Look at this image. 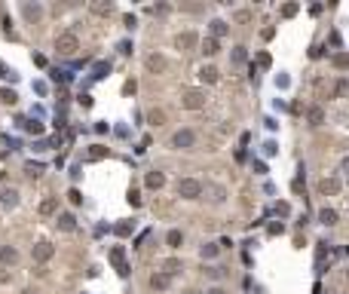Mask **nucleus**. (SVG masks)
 <instances>
[{
  "label": "nucleus",
  "instance_id": "obj_1",
  "mask_svg": "<svg viewBox=\"0 0 349 294\" xmlns=\"http://www.w3.org/2000/svg\"><path fill=\"white\" fill-rule=\"evenodd\" d=\"M174 190H178L181 199H199V196H202V181H196V178H181Z\"/></svg>",
  "mask_w": 349,
  "mask_h": 294
},
{
  "label": "nucleus",
  "instance_id": "obj_2",
  "mask_svg": "<svg viewBox=\"0 0 349 294\" xmlns=\"http://www.w3.org/2000/svg\"><path fill=\"white\" fill-rule=\"evenodd\" d=\"M55 49H58V55H77V49H80V40H77V34H62V37L55 40Z\"/></svg>",
  "mask_w": 349,
  "mask_h": 294
},
{
  "label": "nucleus",
  "instance_id": "obj_3",
  "mask_svg": "<svg viewBox=\"0 0 349 294\" xmlns=\"http://www.w3.org/2000/svg\"><path fill=\"white\" fill-rule=\"evenodd\" d=\"M193 144H196V132L193 129H178L172 135V147H174V150H190Z\"/></svg>",
  "mask_w": 349,
  "mask_h": 294
},
{
  "label": "nucleus",
  "instance_id": "obj_4",
  "mask_svg": "<svg viewBox=\"0 0 349 294\" xmlns=\"http://www.w3.org/2000/svg\"><path fill=\"white\" fill-rule=\"evenodd\" d=\"M181 105L187 107V110H199V107L205 105V92H199V89H190V92H184Z\"/></svg>",
  "mask_w": 349,
  "mask_h": 294
},
{
  "label": "nucleus",
  "instance_id": "obj_5",
  "mask_svg": "<svg viewBox=\"0 0 349 294\" xmlns=\"http://www.w3.org/2000/svg\"><path fill=\"white\" fill-rule=\"evenodd\" d=\"M144 64H147V71H150V74H166V71H169V62H166V55H159V52L147 55V59H144Z\"/></svg>",
  "mask_w": 349,
  "mask_h": 294
},
{
  "label": "nucleus",
  "instance_id": "obj_6",
  "mask_svg": "<svg viewBox=\"0 0 349 294\" xmlns=\"http://www.w3.org/2000/svg\"><path fill=\"white\" fill-rule=\"evenodd\" d=\"M31 254H34V261H37V264H46L55 254V245L52 242H37V245L31 248Z\"/></svg>",
  "mask_w": 349,
  "mask_h": 294
},
{
  "label": "nucleus",
  "instance_id": "obj_7",
  "mask_svg": "<svg viewBox=\"0 0 349 294\" xmlns=\"http://www.w3.org/2000/svg\"><path fill=\"white\" fill-rule=\"evenodd\" d=\"M22 19L31 21V25H37V21L43 19V6L40 3H22Z\"/></svg>",
  "mask_w": 349,
  "mask_h": 294
},
{
  "label": "nucleus",
  "instance_id": "obj_8",
  "mask_svg": "<svg viewBox=\"0 0 349 294\" xmlns=\"http://www.w3.org/2000/svg\"><path fill=\"white\" fill-rule=\"evenodd\" d=\"M0 264H3V267L19 264V248L16 245H0Z\"/></svg>",
  "mask_w": 349,
  "mask_h": 294
},
{
  "label": "nucleus",
  "instance_id": "obj_9",
  "mask_svg": "<svg viewBox=\"0 0 349 294\" xmlns=\"http://www.w3.org/2000/svg\"><path fill=\"white\" fill-rule=\"evenodd\" d=\"M196 43H199V37H196L193 31H184V34H178V37H174V46H178V49H184V52H187V49H193Z\"/></svg>",
  "mask_w": 349,
  "mask_h": 294
},
{
  "label": "nucleus",
  "instance_id": "obj_10",
  "mask_svg": "<svg viewBox=\"0 0 349 294\" xmlns=\"http://www.w3.org/2000/svg\"><path fill=\"white\" fill-rule=\"evenodd\" d=\"M319 193L322 196H337V193H340V181H337V178H322L319 181Z\"/></svg>",
  "mask_w": 349,
  "mask_h": 294
},
{
  "label": "nucleus",
  "instance_id": "obj_11",
  "mask_svg": "<svg viewBox=\"0 0 349 294\" xmlns=\"http://www.w3.org/2000/svg\"><path fill=\"white\" fill-rule=\"evenodd\" d=\"M169 285H172V276L166 273V270H159V273L150 276V288H153V291H166Z\"/></svg>",
  "mask_w": 349,
  "mask_h": 294
},
{
  "label": "nucleus",
  "instance_id": "obj_12",
  "mask_svg": "<svg viewBox=\"0 0 349 294\" xmlns=\"http://www.w3.org/2000/svg\"><path fill=\"white\" fill-rule=\"evenodd\" d=\"M0 206H3V209H16L19 206V190H13V187L0 190Z\"/></svg>",
  "mask_w": 349,
  "mask_h": 294
},
{
  "label": "nucleus",
  "instance_id": "obj_13",
  "mask_svg": "<svg viewBox=\"0 0 349 294\" xmlns=\"http://www.w3.org/2000/svg\"><path fill=\"white\" fill-rule=\"evenodd\" d=\"M55 224H58V230H65V233H74V230H77V218H74L71 211H62Z\"/></svg>",
  "mask_w": 349,
  "mask_h": 294
},
{
  "label": "nucleus",
  "instance_id": "obj_14",
  "mask_svg": "<svg viewBox=\"0 0 349 294\" xmlns=\"http://www.w3.org/2000/svg\"><path fill=\"white\" fill-rule=\"evenodd\" d=\"M208 31H212V37H215V40H220V37H224V34L230 31V25H227L224 19H212V21H208Z\"/></svg>",
  "mask_w": 349,
  "mask_h": 294
},
{
  "label": "nucleus",
  "instance_id": "obj_15",
  "mask_svg": "<svg viewBox=\"0 0 349 294\" xmlns=\"http://www.w3.org/2000/svg\"><path fill=\"white\" fill-rule=\"evenodd\" d=\"M144 184H147L150 190H162V187H166V175H162V172H147Z\"/></svg>",
  "mask_w": 349,
  "mask_h": 294
},
{
  "label": "nucleus",
  "instance_id": "obj_16",
  "mask_svg": "<svg viewBox=\"0 0 349 294\" xmlns=\"http://www.w3.org/2000/svg\"><path fill=\"white\" fill-rule=\"evenodd\" d=\"M16 123H19V126L25 129L28 135H43V123H40V120H22V117H19Z\"/></svg>",
  "mask_w": 349,
  "mask_h": 294
},
{
  "label": "nucleus",
  "instance_id": "obj_17",
  "mask_svg": "<svg viewBox=\"0 0 349 294\" xmlns=\"http://www.w3.org/2000/svg\"><path fill=\"white\" fill-rule=\"evenodd\" d=\"M319 221L325 224V227H334V224L340 221V214H337L334 209H328V206H325V209H319Z\"/></svg>",
  "mask_w": 349,
  "mask_h": 294
},
{
  "label": "nucleus",
  "instance_id": "obj_18",
  "mask_svg": "<svg viewBox=\"0 0 349 294\" xmlns=\"http://www.w3.org/2000/svg\"><path fill=\"white\" fill-rule=\"evenodd\" d=\"M199 80H202V83H218V80H220V71H218L215 64H205L202 71H199Z\"/></svg>",
  "mask_w": 349,
  "mask_h": 294
},
{
  "label": "nucleus",
  "instance_id": "obj_19",
  "mask_svg": "<svg viewBox=\"0 0 349 294\" xmlns=\"http://www.w3.org/2000/svg\"><path fill=\"white\" fill-rule=\"evenodd\" d=\"M218 252H220V245H218V242H202V248H199V257H202V261H215V257H218Z\"/></svg>",
  "mask_w": 349,
  "mask_h": 294
},
{
  "label": "nucleus",
  "instance_id": "obj_20",
  "mask_svg": "<svg viewBox=\"0 0 349 294\" xmlns=\"http://www.w3.org/2000/svg\"><path fill=\"white\" fill-rule=\"evenodd\" d=\"M306 120H309V126H322V123H325V110H322L319 105H312L309 114H306Z\"/></svg>",
  "mask_w": 349,
  "mask_h": 294
},
{
  "label": "nucleus",
  "instance_id": "obj_21",
  "mask_svg": "<svg viewBox=\"0 0 349 294\" xmlns=\"http://www.w3.org/2000/svg\"><path fill=\"white\" fill-rule=\"evenodd\" d=\"M104 156H108V147H104V144H92L89 150H86V160H92V163H95V160H104Z\"/></svg>",
  "mask_w": 349,
  "mask_h": 294
},
{
  "label": "nucleus",
  "instance_id": "obj_22",
  "mask_svg": "<svg viewBox=\"0 0 349 294\" xmlns=\"http://www.w3.org/2000/svg\"><path fill=\"white\" fill-rule=\"evenodd\" d=\"M202 52L208 55V59H212V55H218V52H220V40H215V37H205V40H202Z\"/></svg>",
  "mask_w": 349,
  "mask_h": 294
},
{
  "label": "nucleus",
  "instance_id": "obj_23",
  "mask_svg": "<svg viewBox=\"0 0 349 294\" xmlns=\"http://www.w3.org/2000/svg\"><path fill=\"white\" fill-rule=\"evenodd\" d=\"M166 245H169V248H181V245H184V233H181V230H169V233H166Z\"/></svg>",
  "mask_w": 349,
  "mask_h": 294
},
{
  "label": "nucleus",
  "instance_id": "obj_24",
  "mask_svg": "<svg viewBox=\"0 0 349 294\" xmlns=\"http://www.w3.org/2000/svg\"><path fill=\"white\" fill-rule=\"evenodd\" d=\"M147 123H150V126H166V110L153 107V110L147 114Z\"/></svg>",
  "mask_w": 349,
  "mask_h": 294
},
{
  "label": "nucleus",
  "instance_id": "obj_25",
  "mask_svg": "<svg viewBox=\"0 0 349 294\" xmlns=\"http://www.w3.org/2000/svg\"><path fill=\"white\" fill-rule=\"evenodd\" d=\"M108 74H110V62H98L95 67H92V80H104Z\"/></svg>",
  "mask_w": 349,
  "mask_h": 294
},
{
  "label": "nucleus",
  "instance_id": "obj_26",
  "mask_svg": "<svg viewBox=\"0 0 349 294\" xmlns=\"http://www.w3.org/2000/svg\"><path fill=\"white\" fill-rule=\"evenodd\" d=\"M16 101H19V95H16V89H0V105L13 107Z\"/></svg>",
  "mask_w": 349,
  "mask_h": 294
},
{
  "label": "nucleus",
  "instance_id": "obj_27",
  "mask_svg": "<svg viewBox=\"0 0 349 294\" xmlns=\"http://www.w3.org/2000/svg\"><path fill=\"white\" fill-rule=\"evenodd\" d=\"M55 209H58V199L55 196H46L40 202V214H55Z\"/></svg>",
  "mask_w": 349,
  "mask_h": 294
},
{
  "label": "nucleus",
  "instance_id": "obj_28",
  "mask_svg": "<svg viewBox=\"0 0 349 294\" xmlns=\"http://www.w3.org/2000/svg\"><path fill=\"white\" fill-rule=\"evenodd\" d=\"M331 64L337 67V71H346V67H349V52H337L331 59Z\"/></svg>",
  "mask_w": 349,
  "mask_h": 294
},
{
  "label": "nucleus",
  "instance_id": "obj_29",
  "mask_svg": "<svg viewBox=\"0 0 349 294\" xmlns=\"http://www.w3.org/2000/svg\"><path fill=\"white\" fill-rule=\"evenodd\" d=\"M230 59H233V64H245V62H248V49H245V46H236Z\"/></svg>",
  "mask_w": 349,
  "mask_h": 294
},
{
  "label": "nucleus",
  "instance_id": "obj_30",
  "mask_svg": "<svg viewBox=\"0 0 349 294\" xmlns=\"http://www.w3.org/2000/svg\"><path fill=\"white\" fill-rule=\"evenodd\" d=\"M300 13V3H285L282 6V19H294Z\"/></svg>",
  "mask_w": 349,
  "mask_h": 294
},
{
  "label": "nucleus",
  "instance_id": "obj_31",
  "mask_svg": "<svg viewBox=\"0 0 349 294\" xmlns=\"http://www.w3.org/2000/svg\"><path fill=\"white\" fill-rule=\"evenodd\" d=\"M113 230H116V236H129V233L135 230V224H132V221H123V224H116Z\"/></svg>",
  "mask_w": 349,
  "mask_h": 294
},
{
  "label": "nucleus",
  "instance_id": "obj_32",
  "mask_svg": "<svg viewBox=\"0 0 349 294\" xmlns=\"http://www.w3.org/2000/svg\"><path fill=\"white\" fill-rule=\"evenodd\" d=\"M288 86H291V77H288L285 71H279V74H276V89H288Z\"/></svg>",
  "mask_w": 349,
  "mask_h": 294
},
{
  "label": "nucleus",
  "instance_id": "obj_33",
  "mask_svg": "<svg viewBox=\"0 0 349 294\" xmlns=\"http://www.w3.org/2000/svg\"><path fill=\"white\" fill-rule=\"evenodd\" d=\"M261 153H263V156H276V153H279V144H276V141H263Z\"/></svg>",
  "mask_w": 349,
  "mask_h": 294
},
{
  "label": "nucleus",
  "instance_id": "obj_34",
  "mask_svg": "<svg viewBox=\"0 0 349 294\" xmlns=\"http://www.w3.org/2000/svg\"><path fill=\"white\" fill-rule=\"evenodd\" d=\"M110 9H113V3H92V13L95 16H108Z\"/></svg>",
  "mask_w": 349,
  "mask_h": 294
},
{
  "label": "nucleus",
  "instance_id": "obj_35",
  "mask_svg": "<svg viewBox=\"0 0 349 294\" xmlns=\"http://www.w3.org/2000/svg\"><path fill=\"white\" fill-rule=\"evenodd\" d=\"M251 172H254V175H266L270 168H266V163H263V160H251Z\"/></svg>",
  "mask_w": 349,
  "mask_h": 294
},
{
  "label": "nucleus",
  "instance_id": "obj_36",
  "mask_svg": "<svg viewBox=\"0 0 349 294\" xmlns=\"http://www.w3.org/2000/svg\"><path fill=\"white\" fill-rule=\"evenodd\" d=\"M0 80H19V74H16V71H9L6 64H0Z\"/></svg>",
  "mask_w": 349,
  "mask_h": 294
},
{
  "label": "nucleus",
  "instance_id": "obj_37",
  "mask_svg": "<svg viewBox=\"0 0 349 294\" xmlns=\"http://www.w3.org/2000/svg\"><path fill=\"white\" fill-rule=\"evenodd\" d=\"M205 276L208 279H220L224 276V267H205Z\"/></svg>",
  "mask_w": 349,
  "mask_h": 294
},
{
  "label": "nucleus",
  "instance_id": "obj_38",
  "mask_svg": "<svg viewBox=\"0 0 349 294\" xmlns=\"http://www.w3.org/2000/svg\"><path fill=\"white\" fill-rule=\"evenodd\" d=\"M276 214H279V218H288V214H291V206H288V202H276Z\"/></svg>",
  "mask_w": 349,
  "mask_h": 294
},
{
  "label": "nucleus",
  "instance_id": "obj_39",
  "mask_svg": "<svg viewBox=\"0 0 349 294\" xmlns=\"http://www.w3.org/2000/svg\"><path fill=\"white\" fill-rule=\"evenodd\" d=\"M258 64H261V67H270V64H273L270 52H261V55H258Z\"/></svg>",
  "mask_w": 349,
  "mask_h": 294
},
{
  "label": "nucleus",
  "instance_id": "obj_40",
  "mask_svg": "<svg viewBox=\"0 0 349 294\" xmlns=\"http://www.w3.org/2000/svg\"><path fill=\"white\" fill-rule=\"evenodd\" d=\"M52 80H58V83H65V80H71V74H67V71H52Z\"/></svg>",
  "mask_w": 349,
  "mask_h": 294
},
{
  "label": "nucleus",
  "instance_id": "obj_41",
  "mask_svg": "<svg viewBox=\"0 0 349 294\" xmlns=\"http://www.w3.org/2000/svg\"><path fill=\"white\" fill-rule=\"evenodd\" d=\"M67 199H71L74 206H80V202H83V193H80V190H71V193H67Z\"/></svg>",
  "mask_w": 349,
  "mask_h": 294
},
{
  "label": "nucleus",
  "instance_id": "obj_42",
  "mask_svg": "<svg viewBox=\"0 0 349 294\" xmlns=\"http://www.w3.org/2000/svg\"><path fill=\"white\" fill-rule=\"evenodd\" d=\"M123 25H126V28H129V31H132V28L138 25V19H135V16L129 13V16H126V19H123Z\"/></svg>",
  "mask_w": 349,
  "mask_h": 294
},
{
  "label": "nucleus",
  "instance_id": "obj_43",
  "mask_svg": "<svg viewBox=\"0 0 349 294\" xmlns=\"http://www.w3.org/2000/svg\"><path fill=\"white\" fill-rule=\"evenodd\" d=\"M340 92H349V83L346 80H340V83L334 86V95H340Z\"/></svg>",
  "mask_w": 349,
  "mask_h": 294
},
{
  "label": "nucleus",
  "instance_id": "obj_44",
  "mask_svg": "<svg viewBox=\"0 0 349 294\" xmlns=\"http://www.w3.org/2000/svg\"><path fill=\"white\" fill-rule=\"evenodd\" d=\"M135 89H138V83H135V80H129V83L123 86V92H126V95H135Z\"/></svg>",
  "mask_w": 349,
  "mask_h": 294
},
{
  "label": "nucleus",
  "instance_id": "obj_45",
  "mask_svg": "<svg viewBox=\"0 0 349 294\" xmlns=\"http://www.w3.org/2000/svg\"><path fill=\"white\" fill-rule=\"evenodd\" d=\"M28 172H31V175H40L43 166H40V163H28Z\"/></svg>",
  "mask_w": 349,
  "mask_h": 294
},
{
  "label": "nucleus",
  "instance_id": "obj_46",
  "mask_svg": "<svg viewBox=\"0 0 349 294\" xmlns=\"http://www.w3.org/2000/svg\"><path fill=\"white\" fill-rule=\"evenodd\" d=\"M129 202H132V206H141V196H138V190H129Z\"/></svg>",
  "mask_w": 349,
  "mask_h": 294
},
{
  "label": "nucleus",
  "instance_id": "obj_47",
  "mask_svg": "<svg viewBox=\"0 0 349 294\" xmlns=\"http://www.w3.org/2000/svg\"><path fill=\"white\" fill-rule=\"evenodd\" d=\"M34 92H37V95H46V83L37 80V83H34Z\"/></svg>",
  "mask_w": 349,
  "mask_h": 294
},
{
  "label": "nucleus",
  "instance_id": "obj_48",
  "mask_svg": "<svg viewBox=\"0 0 349 294\" xmlns=\"http://www.w3.org/2000/svg\"><path fill=\"white\" fill-rule=\"evenodd\" d=\"M291 190H294V193H300V190H304V181L294 178V181H291Z\"/></svg>",
  "mask_w": 349,
  "mask_h": 294
},
{
  "label": "nucleus",
  "instance_id": "obj_49",
  "mask_svg": "<svg viewBox=\"0 0 349 294\" xmlns=\"http://www.w3.org/2000/svg\"><path fill=\"white\" fill-rule=\"evenodd\" d=\"M120 52H123V55H129V52H132V43H129V40H123V43H120Z\"/></svg>",
  "mask_w": 349,
  "mask_h": 294
},
{
  "label": "nucleus",
  "instance_id": "obj_50",
  "mask_svg": "<svg viewBox=\"0 0 349 294\" xmlns=\"http://www.w3.org/2000/svg\"><path fill=\"white\" fill-rule=\"evenodd\" d=\"M285 227H282V224H270V236H279V233H282Z\"/></svg>",
  "mask_w": 349,
  "mask_h": 294
},
{
  "label": "nucleus",
  "instance_id": "obj_51",
  "mask_svg": "<svg viewBox=\"0 0 349 294\" xmlns=\"http://www.w3.org/2000/svg\"><path fill=\"white\" fill-rule=\"evenodd\" d=\"M80 105H83V107H92V95H80Z\"/></svg>",
  "mask_w": 349,
  "mask_h": 294
},
{
  "label": "nucleus",
  "instance_id": "obj_52",
  "mask_svg": "<svg viewBox=\"0 0 349 294\" xmlns=\"http://www.w3.org/2000/svg\"><path fill=\"white\" fill-rule=\"evenodd\" d=\"M34 64H37V67H46V59H43V55L37 52V55H34Z\"/></svg>",
  "mask_w": 349,
  "mask_h": 294
},
{
  "label": "nucleus",
  "instance_id": "obj_53",
  "mask_svg": "<svg viewBox=\"0 0 349 294\" xmlns=\"http://www.w3.org/2000/svg\"><path fill=\"white\" fill-rule=\"evenodd\" d=\"M205 294H227V291H224V288H218V285H215V288H208Z\"/></svg>",
  "mask_w": 349,
  "mask_h": 294
},
{
  "label": "nucleus",
  "instance_id": "obj_54",
  "mask_svg": "<svg viewBox=\"0 0 349 294\" xmlns=\"http://www.w3.org/2000/svg\"><path fill=\"white\" fill-rule=\"evenodd\" d=\"M0 282H9V273H3V270H0Z\"/></svg>",
  "mask_w": 349,
  "mask_h": 294
},
{
  "label": "nucleus",
  "instance_id": "obj_55",
  "mask_svg": "<svg viewBox=\"0 0 349 294\" xmlns=\"http://www.w3.org/2000/svg\"><path fill=\"white\" fill-rule=\"evenodd\" d=\"M343 172H349V156H346V160H343Z\"/></svg>",
  "mask_w": 349,
  "mask_h": 294
},
{
  "label": "nucleus",
  "instance_id": "obj_56",
  "mask_svg": "<svg viewBox=\"0 0 349 294\" xmlns=\"http://www.w3.org/2000/svg\"><path fill=\"white\" fill-rule=\"evenodd\" d=\"M22 294H37V291H34V288H25V291H22Z\"/></svg>",
  "mask_w": 349,
  "mask_h": 294
},
{
  "label": "nucleus",
  "instance_id": "obj_57",
  "mask_svg": "<svg viewBox=\"0 0 349 294\" xmlns=\"http://www.w3.org/2000/svg\"><path fill=\"white\" fill-rule=\"evenodd\" d=\"M184 294H199V291H184Z\"/></svg>",
  "mask_w": 349,
  "mask_h": 294
},
{
  "label": "nucleus",
  "instance_id": "obj_58",
  "mask_svg": "<svg viewBox=\"0 0 349 294\" xmlns=\"http://www.w3.org/2000/svg\"><path fill=\"white\" fill-rule=\"evenodd\" d=\"M346 279H349V270H346Z\"/></svg>",
  "mask_w": 349,
  "mask_h": 294
},
{
  "label": "nucleus",
  "instance_id": "obj_59",
  "mask_svg": "<svg viewBox=\"0 0 349 294\" xmlns=\"http://www.w3.org/2000/svg\"><path fill=\"white\" fill-rule=\"evenodd\" d=\"M346 184H349V175H346Z\"/></svg>",
  "mask_w": 349,
  "mask_h": 294
}]
</instances>
